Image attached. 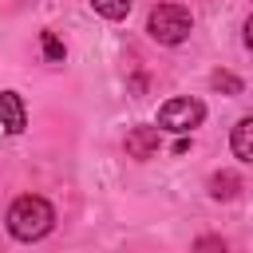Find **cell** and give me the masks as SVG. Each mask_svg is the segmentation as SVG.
I'll return each instance as SVG.
<instances>
[{"instance_id":"277c9868","label":"cell","mask_w":253,"mask_h":253,"mask_svg":"<svg viewBox=\"0 0 253 253\" xmlns=\"http://www.w3.org/2000/svg\"><path fill=\"white\" fill-rule=\"evenodd\" d=\"M0 126L8 134H20L28 126V115H24V99L16 91H0Z\"/></svg>"},{"instance_id":"7c38bea8","label":"cell","mask_w":253,"mask_h":253,"mask_svg":"<svg viewBox=\"0 0 253 253\" xmlns=\"http://www.w3.org/2000/svg\"><path fill=\"white\" fill-rule=\"evenodd\" d=\"M245 47H249V51H253V16H249V20H245Z\"/></svg>"},{"instance_id":"8fae6325","label":"cell","mask_w":253,"mask_h":253,"mask_svg":"<svg viewBox=\"0 0 253 253\" xmlns=\"http://www.w3.org/2000/svg\"><path fill=\"white\" fill-rule=\"evenodd\" d=\"M198 249H225V241H221V237H202Z\"/></svg>"},{"instance_id":"5b68a950","label":"cell","mask_w":253,"mask_h":253,"mask_svg":"<svg viewBox=\"0 0 253 253\" xmlns=\"http://www.w3.org/2000/svg\"><path fill=\"white\" fill-rule=\"evenodd\" d=\"M158 146H162L158 126H134V130L126 134V154H130V158H154Z\"/></svg>"},{"instance_id":"3957f363","label":"cell","mask_w":253,"mask_h":253,"mask_svg":"<svg viewBox=\"0 0 253 253\" xmlns=\"http://www.w3.org/2000/svg\"><path fill=\"white\" fill-rule=\"evenodd\" d=\"M202 119H206V103H202V99H166V103L158 107V130L186 134V130H194Z\"/></svg>"},{"instance_id":"9c48e42d","label":"cell","mask_w":253,"mask_h":253,"mask_svg":"<svg viewBox=\"0 0 253 253\" xmlns=\"http://www.w3.org/2000/svg\"><path fill=\"white\" fill-rule=\"evenodd\" d=\"M40 43H43V55L51 63H63V43L55 40V32H40Z\"/></svg>"},{"instance_id":"7a4b0ae2","label":"cell","mask_w":253,"mask_h":253,"mask_svg":"<svg viewBox=\"0 0 253 253\" xmlns=\"http://www.w3.org/2000/svg\"><path fill=\"white\" fill-rule=\"evenodd\" d=\"M190 28H194V20H190V12L182 4H158V8H150V20H146L150 40L174 47V43H182L190 36Z\"/></svg>"},{"instance_id":"8992f818","label":"cell","mask_w":253,"mask_h":253,"mask_svg":"<svg viewBox=\"0 0 253 253\" xmlns=\"http://www.w3.org/2000/svg\"><path fill=\"white\" fill-rule=\"evenodd\" d=\"M229 146H233V154H237L241 162H253V115H249V119H241V123L233 126Z\"/></svg>"},{"instance_id":"6da1fadb","label":"cell","mask_w":253,"mask_h":253,"mask_svg":"<svg viewBox=\"0 0 253 253\" xmlns=\"http://www.w3.org/2000/svg\"><path fill=\"white\" fill-rule=\"evenodd\" d=\"M51 225H55V210L40 194H24L8 206V233L20 241H40L51 233Z\"/></svg>"},{"instance_id":"52a82bcc","label":"cell","mask_w":253,"mask_h":253,"mask_svg":"<svg viewBox=\"0 0 253 253\" xmlns=\"http://www.w3.org/2000/svg\"><path fill=\"white\" fill-rule=\"evenodd\" d=\"M237 190H241V178H237V174H229V170L210 178V194H213V198H221V202H229Z\"/></svg>"},{"instance_id":"30bf717a","label":"cell","mask_w":253,"mask_h":253,"mask_svg":"<svg viewBox=\"0 0 253 253\" xmlns=\"http://www.w3.org/2000/svg\"><path fill=\"white\" fill-rule=\"evenodd\" d=\"M210 83H213L217 91H229V95H237V91H241V83H237L229 71H213V79H210Z\"/></svg>"},{"instance_id":"ba28073f","label":"cell","mask_w":253,"mask_h":253,"mask_svg":"<svg viewBox=\"0 0 253 253\" xmlns=\"http://www.w3.org/2000/svg\"><path fill=\"white\" fill-rule=\"evenodd\" d=\"M91 8H95L99 16H107V20H126L130 0H91Z\"/></svg>"}]
</instances>
